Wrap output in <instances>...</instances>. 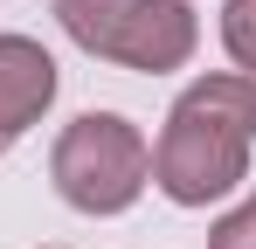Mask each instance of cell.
<instances>
[{"label":"cell","instance_id":"277c9868","mask_svg":"<svg viewBox=\"0 0 256 249\" xmlns=\"http://www.w3.org/2000/svg\"><path fill=\"white\" fill-rule=\"evenodd\" d=\"M56 104V62L42 42L28 35H0V152L21 146L28 124H42V111Z\"/></svg>","mask_w":256,"mask_h":249},{"label":"cell","instance_id":"6da1fadb","mask_svg":"<svg viewBox=\"0 0 256 249\" xmlns=\"http://www.w3.org/2000/svg\"><path fill=\"white\" fill-rule=\"evenodd\" d=\"M250 146H256V83L201 76L166 111V132L152 146V187L173 208H208L250 180Z\"/></svg>","mask_w":256,"mask_h":249},{"label":"cell","instance_id":"5b68a950","mask_svg":"<svg viewBox=\"0 0 256 249\" xmlns=\"http://www.w3.org/2000/svg\"><path fill=\"white\" fill-rule=\"evenodd\" d=\"M222 42H228L236 70L256 83V0H228L222 7Z\"/></svg>","mask_w":256,"mask_h":249},{"label":"cell","instance_id":"8992f818","mask_svg":"<svg viewBox=\"0 0 256 249\" xmlns=\"http://www.w3.org/2000/svg\"><path fill=\"white\" fill-rule=\"evenodd\" d=\"M208 249H256V194L242 208H228V214L208 228Z\"/></svg>","mask_w":256,"mask_h":249},{"label":"cell","instance_id":"7a4b0ae2","mask_svg":"<svg viewBox=\"0 0 256 249\" xmlns=\"http://www.w3.org/2000/svg\"><path fill=\"white\" fill-rule=\"evenodd\" d=\"M48 180L76 214H125L152 180V146L118 111H84L62 124V138L48 152Z\"/></svg>","mask_w":256,"mask_h":249},{"label":"cell","instance_id":"3957f363","mask_svg":"<svg viewBox=\"0 0 256 249\" xmlns=\"http://www.w3.org/2000/svg\"><path fill=\"white\" fill-rule=\"evenodd\" d=\"M56 21L84 56L118 62V70H146V76L180 70L201 42V21L187 0H62Z\"/></svg>","mask_w":256,"mask_h":249}]
</instances>
